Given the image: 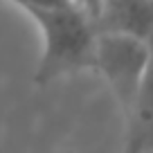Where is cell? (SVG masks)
Segmentation results:
<instances>
[{
    "mask_svg": "<svg viewBox=\"0 0 153 153\" xmlns=\"http://www.w3.org/2000/svg\"><path fill=\"white\" fill-rule=\"evenodd\" d=\"M25 14L38 25L43 38V52L34 72L38 86L86 68L95 70L99 29L88 11L79 5H70L59 9H29Z\"/></svg>",
    "mask_w": 153,
    "mask_h": 153,
    "instance_id": "cell-1",
    "label": "cell"
},
{
    "mask_svg": "<svg viewBox=\"0 0 153 153\" xmlns=\"http://www.w3.org/2000/svg\"><path fill=\"white\" fill-rule=\"evenodd\" d=\"M149 63L151 59L144 41L124 34L99 32L95 48V70H99L108 83L124 117H128L135 106Z\"/></svg>",
    "mask_w": 153,
    "mask_h": 153,
    "instance_id": "cell-2",
    "label": "cell"
},
{
    "mask_svg": "<svg viewBox=\"0 0 153 153\" xmlns=\"http://www.w3.org/2000/svg\"><path fill=\"white\" fill-rule=\"evenodd\" d=\"M97 29L144 38L153 32V0H101Z\"/></svg>",
    "mask_w": 153,
    "mask_h": 153,
    "instance_id": "cell-3",
    "label": "cell"
},
{
    "mask_svg": "<svg viewBox=\"0 0 153 153\" xmlns=\"http://www.w3.org/2000/svg\"><path fill=\"white\" fill-rule=\"evenodd\" d=\"M128 122V140L126 151L131 153H144L153 149V63H149V70L144 74V81L140 86L135 106Z\"/></svg>",
    "mask_w": 153,
    "mask_h": 153,
    "instance_id": "cell-4",
    "label": "cell"
},
{
    "mask_svg": "<svg viewBox=\"0 0 153 153\" xmlns=\"http://www.w3.org/2000/svg\"><path fill=\"white\" fill-rule=\"evenodd\" d=\"M7 2L20 7L23 11H29V9H59V7L76 5L74 0H7Z\"/></svg>",
    "mask_w": 153,
    "mask_h": 153,
    "instance_id": "cell-5",
    "label": "cell"
},
{
    "mask_svg": "<svg viewBox=\"0 0 153 153\" xmlns=\"http://www.w3.org/2000/svg\"><path fill=\"white\" fill-rule=\"evenodd\" d=\"M74 2L81 7L83 11H88V14H90L92 18L97 20V16H99V9H101V0H74Z\"/></svg>",
    "mask_w": 153,
    "mask_h": 153,
    "instance_id": "cell-6",
    "label": "cell"
},
{
    "mask_svg": "<svg viewBox=\"0 0 153 153\" xmlns=\"http://www.w3.org/2000/svg\"><path fill=\"white\" fill-rule=\"evenodd\" d=\"M144 45H146V50H149V59H151V63H153V32L149 34L146 38H144Z\"/></svg>",
    "mask_w": 153,
    "mask_h": 153,
    "instance_id": "cell-7",
    "label": "cell"
},
{
    "mask_svg": "<svg viewBox=\"0 0 153 153\" xmlns=\"http://www.w3.org/2000/svg\"><path fill=\"white\" fill-rule=\"evenodd\" d=\"M124 153H131V151H124Z\"/></svg>",
    "mask_w": 153,
    "mask_h": 153,
    "instance_id": "cell-8",
    "label": "cell"
}]
</instances>
